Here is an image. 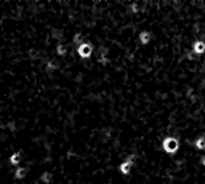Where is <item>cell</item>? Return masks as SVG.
<instances>
[{"mask_svg":"<svg viewBox=\"0 0 205 184\" xmlns=\"http://www.w3.org/2000/svg\"><path fill=\"white\" fill-rule=\"evenodd\" d=\"M162 149L167 152V154H176L179 149V141L176 138L168 136L162 141Z\"/></svg>","mask_w":205,"mask_h":184,"instance_id":"1","label":"cell"},{"mask_svg":"<svg viewBox=\"0 0 205 184\" xmlns=\"http://www.w3.org/2000/svg\"><path fill=\"white\" fill-rule=\"evenodd\" d=\"M92 52H94V48H92V46L90 43H81L78 47V54L81 58H84V59L90 58L91 54H92Z\"/></svg>","mask_w":205,"mask_h":184,"instance_id":"2","label":"cell"},{"mask_svg":"<svg viewBox=\"0 0 205 184\" xmlns=\"http://www.w3.org/2000/svg\"><path fill=\"white\" fill-rule=\"evenodd\" d=\"M133 165H134V156L131 155V156H129L124 162L120 163V166H119V171H120L123 174H129V172H130Z\"/></svg>","mask_w":205,"mask_h":184,"instance_id":"3","label":"cell"},{"mask_svg":"<svg viewBox=\"0 0 205 184\" xmlns=\"http://www.w3.org/2000/svg\"><path fill=\"white\" fill-rule=\"evenodd\" d=\"M193 52H194L195 54H198V55H200V54L205 53V43L204 42H202V41H197V42H194V43H193Z\"/></svg>","mask_w":205,"mask_h":184,"instance_id":"4","label":"cell"},{"mask_svg":"<svg viewBox=\"0 0 205 184\" xmlns=\"http://www.w3.org/2000/svg\"><path fill=\"white\" fill-rule=\"evenodd\" d=\"M139 41H140V43L144 44V46L149 44L150 41H151V33H150L149 31H143V32L139 34Z\"/></svg>","mask_w":205,"mask_h":184,"instance_id":"5","label":"cell"},{"mask_svg":"<svg viewBox=\"0 0 205 184\" xmlns=\"http://www.w3.org/2000/svg\"><path fill=\"white\" fill-rule=\"evenodd\" d=\"M26 174H27V170L23 168V167L17 168L16 172H15V177H16L17 179H23V178L26 177Z\"/></svg>","mask_w":205,"mask_h":184,"instance_id":"6","label":"cell"},{"mask_svg":"<svg viewBox=\"0 0 205 184\" xmlns=\"http://www.w3.org/2000/svg\"><path fill=\"white\" fill-rule=\"evenodd\" d=\"M194 145H195V147H197L198 150H205V138L204 136L198 138V139L195 140Z\"/></svg>","mask_w":205,"mask_h":184,"instance_id":"7","label":"cell"},{"mask_svg":"<svg viewBox=\"0 0 205 184\" xmlns=\"http://www.w3.org/2000/svg\"><path fill=\"white\" fill-rule=\"evenodd\" d=\"M20 161H21V155L18 152H15V154L11 155V157H10V163L11 165H18Z\"/></svg>","mask_w":205,"mask_h":184,"instance_id":"8","label":"cell"},{"mask_svg":"<svg viewBox=\"0 0 205 184\" xmlns=\"http://www.w3.org/2000/svg\"><path fill=\"white\" fill-rule=\"evenodd\" d=\"M52 178H53L52 173H48V172H44V173L41 176V181H42L43 183H50V182H52Z\"/></svg>","mask_w":205,"mask_h":184,"instance_id":"9","label":"cell"},{"mask_svg":"<svg viewBox=\"0 0 205 184\" xmlns=\"http://www.w3.org/2000/svg\"><path fill=\"white\" fill-rule=\"evenodd\" d=\"M57 53H58V55H65L66 54V48L63 46V44H58L57 46Z\"/></svg>","mask_w":205,"mask_h":184,"instance_id":"10","label":"cell"},{"mask_svg":"<svg viewBox=\"0 0 205 184\" xmlns=\"http://www.w3.org/2000/svg\"><path fill=\"white\" fill-rule=\"evenodd\" d=\"M73 41H74L75 44H79V43L81 44V42H82V34H81V33H76V34L74 36Z\"/></svg>","mask_w":205,"mask_h":184,"instance_id":"11","label":"cell"},{"mask_svg":"<svg viewBox=\"0 0 205 184\" xmlns=\"http://www.w3.org/2000/svg\"><path fill=\"white\" fill-rule=\"evenodd\" d=\"M130 10H131V12H138V11H139L138 4H136V2H133V4L130 5Z\"/></svg>","mask_w":205,"mask_h":184,"instance_id":"12","label":"cell"},{"mask_svg":"<svg viewBox=\"0 0 205 184\" xmlns=\"http://www.w3.org/2000/svg\"><path fill=\"white\" fill-rule=\"evenodd\" d=\"M202 165H203V166L205 167V156H204V157H202Z\"/></svg>","mask_w":205,"mask_h":184,"instance_id":"13","label":"cell"},{"mask_svg":"<svg viewBox=\"0 0 205 184\" xmlns=\"http://www.w3.org/2000/svg\"><path fill=\"white\" fill-rule=\"evenodd\" d=\"M108 184H111V183H108Z\"/></svg>","mask_w":205,"mask_h":184,"instance_id":"14","label":"cell"}]
</instances>
